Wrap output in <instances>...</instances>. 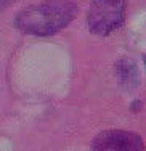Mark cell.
<instances>
[{"label":"cell","instance_id":"3957f363","mask_svg":"<svg viewBox=\"0 0 146 151\" xmlns=\"http://www.w3.org/2000/svg\"><path fill=\"white\" fill-rule=\"evenodd\" d=\"M92 151H145V143L133 132L104 130L93 138Z\"/></svg>","mask_w":146,"mask_h":151},{"label":"cell","instance_id":"277c9868","mask_svg":"<svg viewBox=\"0 0 146 151\" xmlns=\"http://www.w3.org/2000/svg\"><path fill=\"white\" fill-rule=\"evenodd\" d=\"M117 71V77L122 82L125 87H135L138 84V73H137V66H135L133 61L130 60H124L119 61V64L116 66Z\"/></svg>","mask_w":146,"mask_h":151},{"label":"cell","instance_id":"6da1fadb","mask_svg":"<svg viewBox=\"0 0 146 151\" xmlns=\"http://www.w3.org/2000/svg\"><path fill=\"white\" fill-rule=\"evenodd\" d=\"M76 5L66 0H52L21 10L15 26L24 34L52 35L66 27L76 15Z\"/></svg>","mask_w":146,"mask_h":151},{"label":"cell","instance_id":"7a4b0ae2","mask_svg":"<svg viewBox=\"0 0 146 151\" xmlns=\"http://www.w3.org/2000/svg\"><path fill=\"white\" fill-rule=\"evenodd\" d=\"M124 0H93L87 16L88 29L97 35H108L122 24Z\"/></svg>","mask_w":146,"mask_h":151}]
</instances>
